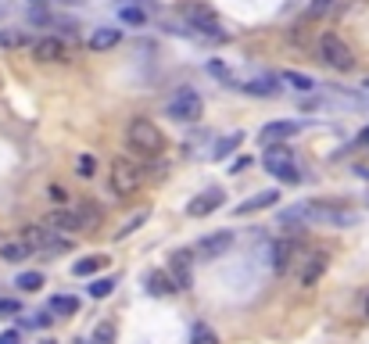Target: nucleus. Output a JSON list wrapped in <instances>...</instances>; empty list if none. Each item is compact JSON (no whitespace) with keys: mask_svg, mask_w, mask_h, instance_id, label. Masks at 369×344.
<instances>
[{"mask_svg":"<svg viewBox=\"0 0 369 344\" xmlns=\"http://www.w3.org/2000/svg\"><path fill=\"white\" fill-rule=\"evenodd\" d=\"M126 140H130V147L140 154V158L155 162V158H162V154H165V133L151 118H133L130 130H126Z\"/></svg>","mask_w":369,"mask_h":344,"instance_id":"f257e3e1","label":"nucleus"},{"mask_svg":"<svg viewBox=\"0 0 369 344\" xmlns=\"http://www.w3.org/2000/svg\"><path fill=\"white\" fill-rule=\"evenodd\" d=\"M22 244L29 252H43V255H65L72 252V240L65 233H57L50 226H25L22 230Z\"/></svg>","mask_w":369,"mask_h":344,"instance_id":"f03ea898","label":"nucleus"},{"mask_svg":"<svg viewBox=\"0 0 369 344\" xmlns=\"http://www.w3.org/2000/svg\"><path fill=\"white\" fill-rule=\"evenodd\" d=\"M140 186H144V172H140L137 162H130V158H115L111 162V191L118 198H133Z\"/></svg>","mask_w":369,"mask_h":344,"instance_id":"7ed1b4c3","label":"nucleus"},{"mask_svg":"<svg viewBox=\"0 0 369 344\" xmlns=\"http://www.w3.org/2000/svg\"><path fill=\"white\" fill-rule=\"evenodd\" d=\"M262 165L276 176V179H284V183H301V172H298V165H294V158H291V147H280V144H272V147H265V158H262Z\"/></svg>","mask_w":369,"mask_h":344,"instance_id":"20e7f679","label":"nucleus"},{"mask_svg":"<svg viewBox=\"0 0 369 344\" xmlns=\"http://www.w3.org/2000/svg\"><path fill=\"white\" fill-rule=\"evenodd\" d=\"M319 54H323V61L330 69H337V72H351L355 69V54H351V47L337 36V33H326L323 40H319Z\"/></svg>","mask_w":369,"mask_h":344,"instance_id":"39448f33","label":"nucleus"},{"mask_svg":"<svg viewBox=\"0 0 369 344\" xmlns=\"http://www.w3.org/2000/svg\"><path fill=\"white\" fill-rule=\"evenodd\" d=\"M183 18H187V25H190V29H197L201 36H211V40H223V36H226V29H223L219 15H215L211 8H204V4L187 8V11H183Z\"/></svg>","mask_w":369,"mask_h":344,"instance_id":"423d86ee","label":"nucleus"},{"mask_svg":"<svg viewBox=\"0 0 369 344\" xmlns=\"http://www.w3.org/2000/svg\"><path fill=\"white\" fill-rule=\"evenodd\" d=\"M201 111H204V101L197 97L194 90H179L176 97L165 104V115H169V118H176V122H197V118H201Z\"/></svg>","mask_w":369,"mask_h":344,"instance_id":"0eeeda50","label":"nucleus"},{"mask_svg":"<svg viewBox=\"0 0 369 344\" xmlns=\"http://www.w3.org/2000/svg\"><path fill=\"white\" fill-rule=\"evenodd\" d=\"M194 252H187V247H179V252H172V259H169V276L176 280V287L179 291H187V287H194Z\"/></svg>","mask_w":369,"mask_h":344,"instance_id":"6e6552de","label":"nucleus"},{"mask_svg":"<svg viewBox=\"0 0 369 344\" xmlns=\"http://www.w3.org/2000/svg\"><path fill=\"white\" fill-rule=\"evenodd\" d=\"M233 244V233L230 230H219V233H208V237H201L197 244H194V255L197 259H204V262H211V259H223V252Z\"/></svg>","mask_w":369,"mask_h":344,"instance_id":"1a4fd4ad","label":"nucleus"},{"mask_svg":"<svg viewBox=\"0 0 369 344\" xmlns=\"http://www.w3.org/2000/svg\"><path fill=\"white\" fill-rule=\"evenodd\" d=\"M223 201H226L223 186H208V191H201V194L187 205V215H190V219H204V215H211L215 208H223Z\"/></svg>","mask_w":369,"mask_h":344,"instance_id":"9d476101","label":"nucleus"},{"mask_svg":"<svg viewBox=\"0 0 369 344\" xmlns=\"http://www.w3.org/2000/svg\"><path fill=\"white\" fill-rule=\"evenodd\" d=\"M298 255H301V244H298V240H291V237H284L280 244L272 247V269L280 273V276H284V273H291V266L298 262Z\"/></svg>","mask_w":369,"mask_h":344,"instance_id":"9b49d317","label":"nucleus"},{"mask_svg":"<svg viewBox=\"0 0 369 344\" xmlns=\"http://www.w3.org/2000/svg\"><path fill=\"white\" fill-rule=\"evenodd\" d=\"M298 130H301L298 122H269V126H262V133H258V144H265V147L284 144V140H291Z\"/></svg>","mask_w":369,"mask_h":344,"instance_id":"f8f14e48","label":"nucleus"},{"mask_svg":"<svg viewBox=\"0 0 369 344\" xmlns=\"http://www.w3.org/2000/svg\"><path fill=\"white\" fill-rule=\"evenodd\" d=\"M144 284H147V294H151V298H169V294L179 291V287H176V280H172L165 269H151Z\"/></svg>","mask_w":369,"mask_h":344,"instance_id":"ddd939ff","label":"nucleus"},{"mask_svg":"<svg viewBox=\"0 0 369 344\" xmlns=\"http://www.w3.org/2000/svg\"><path fill=\"white\" fill-rule=\"evenodd\" d=\"M33 57L36 61H65L69 50H65V43H61L57 36H43V40L33 43Z\"/></svg>","mask_w":369,"mask_h":344,"instance_id":"4468645a","label":"nucleus"},{"mask_svg":"<svg viewBox=\"0 0 369 344\" xmlns=\"http://www.w3.org/2000/svg\"><path fill=\"white\" fill-rule=\"evenodd\" d=\"M326 266H330V255H326V252L309 255V262H305V269H301V287H316L319 276L326 273Z\"/></svg>","mask_w":369,"mask_h":344,"instance_id":"2eb2a0df","label":"nucleus"},{"mask_svg":"<svg viewBox=\"0 0 369 344\" xmlns=\"http://www.w3.org/2000/svg\"><path fill=\"white\" fill-rule=\"evenodd\" d=\"M43 226H50L57 233H76L79 230V215L76 212H65V208H54V212H47Z\"/></svg>","mask_w":369,"mask_h":344,"instance_id":"dca6fc26","label":"nucleus"},{"mask_svg":"<svg viewBox=\"0 0 369 344\" xmlns=\"http://www.w3.org/2000/svg\"><path fill=\"white\" fill-rule=\"evenodd\" d=\"M276 201H280V191H262V194H255L251 201H244V205H237V215H251V212H262V208H272Z\"/></svg>","mask_w":369,"mask_h":344,"instance_id":"f3484780","label":"nucleus"},{"mask_svg":"<svg viewBox=\"0 0 369 344\" xmlns=\"http://www.w3.org/2000/svg\"><path fill=\"white\" fill-rule=\"evenodd\" d=\"M76 215H79V230H97L101 226V208L94 201H79Z\"/></svg>","mask_w":369,"mask_h":344,"instance_id":"a211bd4d","label":"nucleus"},{"mask_svg":"<svg viewBox=\"0 0 369 344\" xmlns=\"http://www.w3.org/2000/svg\"><path fill=\"white\" fill-rule=\"evenodd\" d=\"M108 266V255H86V259H79L76 266H72V276H94V273H101Z\"/></svg>","mask_w":369,"mask_h":344,"instance_id":"6ab92c4d","label":"nucleus"},{"mask_svg":"<svg viewBox=\"0 0 369 344\" xmlns=\"http://www.w3.org/2000/svg\"><path fill=\"white\" fill-rule=\"evenodd\" d=\"M118 40H122L118 29H94V36H90V47H94V50H111Z\"/></svg>","mask_w":369,"mask_h":344,"instance_id":"aec40b11","label":"nucleus"},{"mask_svg":"<svg viewBox=\"0 0 369 344\" xmlns=\"http://www.w3.org/2000/svg\"><path fill=\"white\" fill-rule=\"evenodd\" d=\"M147 215H151V212H147V208H140V212H137V215H130V219H126V223H122V226H118V230H115V240H126V237H130V233H137V230H140V226H144V223H147Z\"/></svg>","mask_w":369,"mask_h":344,"instance_id":"412c9836","label":"nucleus"},{"mask_svg":"<svg viewBox=\"0 0 369 344\" xmlns=\"http://www.w3.org/2000/svg\"><path fill=\"white\" fill-rule=\"evenodd\" d=\"M240 140H244V133H230V137H223L219 144L211 147V158H219V162H223V158H230V154L240 147Z\"/></svg>","mask_w":369,"mask_h":344,"instance_id":"4be33fe9","label":"nucleus"},{"mask_svg":"<svg viewBox=\"0 0 369 344\" xmlns=\"http://www.w3.org/2000/svg\"><path fill=\"white\" fill-rule=\"evenodd\" d=\"M76 312H79V301L76 298H69V294L50 298V316H76Z\"/></svg>","mask_w":369,"mask_h":344,"instance_id":"5701e85b","label":"nucleus"},{"mask_svg":"<svg viewBox=\"0 0 369 344\" xmlns=\"http://www.w3.org/2000/svg\"><path fill=\"white\" fill-rule=\"evenodd\" d=\"M29 255H33V252H29L22 240H11V244L0 247V259H4V262H22V259H29Z\"/></svg>","mask_w":369,"mask_h":344,"instance_id":"b1692460","label":"nucleus"},{"mask_svg":"<svg viewBox=\"0 0 369 344\" xmlns=\"http://www.w3.org/2000/svg\"><path fill=\"white\" fill-rule=\"evenodd\" d=\"M118 18L126 22V25H144V22H147V11H144L140 4H122Z\"/></svg>","mask_w":369,"mask_h":344,"instance_id":"393cba45","label":"nucleus"},{"mask_svg":"<svg viewBox=\"0 0 369 344\" xmlns=\"http://www.w3.org/2000/svg\"><path fill=\"white\" fill-rule=\"evenodd\" d=\"M280 79H284L287 86H294V90H301V93H305V90H312V86H316V79H312V76H301V72H291V69H287V72H280Z\"/></svg>","mask_w":369,"mask_h":344,"instance_id":"a878e982","label":"nucleus"},{"mask_svg":"<svg viewBox=\"0 0 369 344\" xmlns=\"http://www.w3.org/2000/svg\"><path fill=\"white\" fill-rule=\"evenodd\" d=\"M190 344H219V337H215V330L208 323H194L190 330Z\"/></svg>","mask_w":369,"mask_h":344,"instance_id":"bb28decb","label":"nucleus"},{"mask_svg":"<svg viewBox=\"0 0 369 344\" xmlns=\"http://www.w3.org/2000/svg\"><path fill=\"white\" fill-rule=\"evenodd\" d=\"M15 287H22V291H40V287H43V273H22V276L15 280Z\"/></svg>","mask_w":369,"mask_h":344,"instance_id":"cd10ccee","label":"nucleus"},{"mask_svg":"<svg viewBox=\"0 0 369 344\" xmlns=\"http://www.w3.org/2000/svg\"><path fill=\"white\" fill-rule=\"evenodd\" d=\"M115 291V280L111 276H101V280H94V284H90V298H108Z\"/></svg>","mask_w":369,"mask_h":344,"instance_id":"c85d7f7f","label":"nucleus"},{"mask_svg":"<svg viewBox=\"0 0 369 344\" xmlns=\"http://www.w3.org/2000/svg\"><path fill=\"white\" fill-rule=\"evenodd\" d=\"M94 169H97L94 154H79V162H76V172H79L83 179H90V176H94Z\"/></svg>","mask_w":369,"mask_h":344,"instance_id":"c756f323","label":"nucleus"},{"mask_svg":"<svg viewBox=\"0 0 369 344\" xmlns=\"http://www.w3.org/2000/svg\"><path fill=\"white\" fill-rule=\"evenodd\" d=\"M244 90H248V93H258V97H269V93H272V79H255V83H248Z\"/></svg>","mask_w":369,"mask_h":344,"instance_id":"7c9ffc66","label":"nucleus"},{"mask_svg":"<svg viewBox=\"0 0 369 344\" xmlns=\"http://www.w3.org/2000/svg\"><path fill=\"white\" fill-rule=\"evenodd\" d=\"M111 340H115V326L111 323H101L97 333H94V344H111Z\"/></svg>","mask_w":369,"mask_h":344,"instance_id":"2f4dec72","label":"nucleus"},{"mask_svg":"<svg viewBox=\"0 0 369 344\" xmlns=\"http://www.w3.org/2000/svg\"><path fill=\"white\" fill-rule=\"evenodd\" d=\"M330 8H333V0H312V4H309V18H323Z\"/></svg>","mask_w":369,"mask_h":344,"instance_id":"473e14b6","label":"nucleus"},{"mask_svg":"<svg viewBox=\"0 0 369 344\" xmlns=\"http://www.w3.org/2000/svg\"><path fill=\"white\" fill-rule=\"evenodd\" d=\"M208 72H211L215 79H223V83H233V76H230V69L223 65V61H211V65H208Z\"/></svg>","mask_w":369,"mask_h":344,"instance_id":"72a5a7b5","label":"nucleus"},{"mask_svg":"<svg viewBox=\"0 0 369 344\" xmlns=\"http://www.w3.org/2000/svg\"><path fill=\"white\" fill-rule=\"evenodd\" d=\"M251 165H255V158H251V154H240V158L230 165V172H233V176H240L244 169H251Z\"/></svg>","mask_w":369,"mask_h":344,"instance_id":"f704fd0d","label":"nucleus"},{"mask_svg":"<svg viewBox=\"0 0 369 344\" xmlns=\"http://www.w3.org/2000/svg\"><path fill=\"white\" fill-rule=\"evenodd\" d=\"M25 36L22 33H0V47H22Z\"/></svg>","mask_w":369,"mask_h":344,"instance_id":"c9c22d12","label":"nucleus"},{"mask_svg":"<svg viewBox=\"0 0 369 344\" xmlns=\"http://www.w3.org/2000/svg\"><path fill=\"white\" fill-rule=\"evenodd\" d=\"M15 312H22V305H18V301H8V298L0 301V316H15Z\"/></svg>","mask_w":369,"mask_h":344,"instance_id":"e433bc0d","label":"nucleus"},{"mask_svg":"<svg viewBox=\"0 0 369 344\" xmlns=\"http://www.w3.org/2000/svg\"><path fill=\"white\" fill-rule=\"evenodd\" d=\"M0 344H22V333L18 330H4L0 333Z\"/></svg>","mask_w":369,"mask_h":344,"instance_id":"4c0bfd02","label":"nucleus"},{"mask_svg":"<svg viewBox=\"0 0 369 344\" xmlns=\"http://www.w3.org/2000/svg\"><path fill=\"white\" fill-rule=\"evenodd\" d=\"M47 323H50V316H47V312H40V316L33 319V326H47Z\"/></svg>","mask_w":369,"mask_h":344,"instance_id":"58836bf2","label":"nucleus"},{"mask_svg":"<svg viewBox=\"0 0 369 344\" xmlns=\"http://www.w3.org/2000/svg\"><path fill=\"white\" fill-rule=\"evenodd\" d=\"M358 144H369V130H362V133H358Z\"/></svg>","mask_w":369,"mask_h":344,"instance_id":"ea45409f","label":"nucleus"},{"mask_svg":"<svg viewBox=\"0 0 369 344\" xmlns=\"http://www.w3.org/2000/svg\"><path fill=\"white\" fill-rule=\"evenodd\" d=\"M118 4H140V8H144V4H147V0H118Z\"/></svg>","mask_w":369,"mask_h":344,"instance_id":"a19ab883","label":"nucleus"},{"mask_svg":"<svg viewBox=\"0 0 369 344\" xmlns=\"http://www.w3.org/2000/svg\"><path fill=\"white\" fill-rule=\"evenodd\" d=\"M365 316H369V298H365Z\"/></svg>","mask_w":369,"mask_h":344,"instance_id":"79ce46f5","label":"nucleus"},{"mask_svg":"<svg viewBox=\"0 0 369 344\" xmlns=\"http://www.w3.org/2000/svg\"><path fill=\"white\" fill-rule=\"evenodd\" d=\"M43 344H57V340H43Z\"/></svg>","mask_w":369,"mask_h":344,"instance_id":"37998d69","label":"nucleus"},{"mask_svg":"<svg viewBox=\"0 0 369 344\" xmlns=\"http://www.w3.org/2000/svg\"><path fill=\"white\" fill-rule=\"evenodd\" d=\"M36 4H40V0H36Z\"/></svg>","mask_w":369,"mask_h":344,"instance_id":"c03bdc74","label":"nucleus"}]
</instances>
